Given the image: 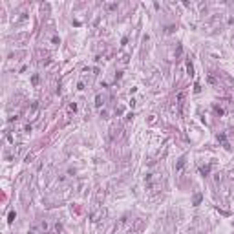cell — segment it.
Instances as JSON below:
<instances>
[{
    "mask_svg": "<svg viewBox=\"0 0 234 234\" xmlns=\"http://www.w3.org/2000/svg\"><path fill=\"white\" fill-rule=\"evenodd\" d=\"M185 95H187V92L177 93V106H179V110H183V106H185Z\"/></svg>",
    "mask_w": 234,
    "mask_h": 234,
    "instance_id": "6da1fadb",
    "label": "cell"
},
{
    "mask_svg": "<svg viewBox=\"0 0 234 234\" xmlns=\"http://www.w3.org/2000/svg\"><path fill=\"white\" fill-rule=\"evenodd\" d=\"M187 71H188V75H190V77L194 75V68H192V64H190V60H188V62H187Z\"/></svg>",
    "mask_w": 234,
    "mask_h": 234,
    "instance_id": "3957f363",
    "label": "cell"
},
{
    "mask_svg": "<svg viewBox=\"0 0 234 234\" xmlns=\"http://www.w3.org/2000/svg\"><path fill=\"white\" fill-rule=\"evenodd\" d=\"M210 172V166H201V174H208Z\"/></svg>",
    "mask_w": 234,
    "mask_h": 234,
    "instance_id": "8992f818",
    "label": "cell"
},
{
    "mask_svg": "<svg viewBox=\"0 0 234 234\" xmlns=\"http://www.w3.org/2000/svg\"><path fill=\"white\" fill-rule=\"evenodd\" d=\"M103 104V97L101 95H97V99H95V106H101Z\"/></svg>",
    "mask_w": 234,
    "mask_h": 234,
    "instance_id": "277c9868",
    "label": "cell"
},
{
    "mask_svg": "<svg viewBox=\"0 0 234 234\" xmlns=\"http://www.w3.org/2000/svg\"><path fill=\"white\" fill-rule=\"evenodd\" d=\"M13 219H15V212H9V219H7V221L11 223V221H13Z\"/></svg>",
    "mask_w": 234,
    "mask_h": 234,
    "instance_id": "ba28073f",
    "label": "cell"
},
{
    "mask_svg": "<svg viewBox=\"0 0 234 234\" xmlns=\"http://www.w3.org/2000/svg\"><path fill=\"white\" fill-rule=\"evenodd\" d=\"M218 139H219L221 143H223V146H225V148H230V146H229V143H227V139H225V136H223V133H219V136H218Z\"/></svg>",
    "mask_w": 234,
    "mask_h": 234,
    "instance_id": "7a4b0ae2",
    "label": "cell"
},
{
    "mask_svg": "<svg viewBox=\"0 0 234 234\" xmlns=\"http://www.w3.org/2000/svg\"><path fill=\"white\" fill-rule=\"evenodd\" d=\"M199 201H201V194H196V198H194V205H198Z\"/></svg>",
    "mask_w": 234,
    "mask_h": 234,
    "instance_id": "5b68a950",
    "label": "cell"
},
{
    "mask_svg": "<svg viewBox=\"0 0 234 234\" xmlns=\"http://www.w3.org/2000/svg\"><path fill=\"white\" fill-rule=\"evenodd\" d=\"M68 110H70V112H75V110H77V104H75V103H71V104L68 106Z\"/></svg>",
    "mask_w": 234,
    "mask_h": 234,
    "instance_id": "52a82bcc",
    "label": "cell"
}]
</instances>
